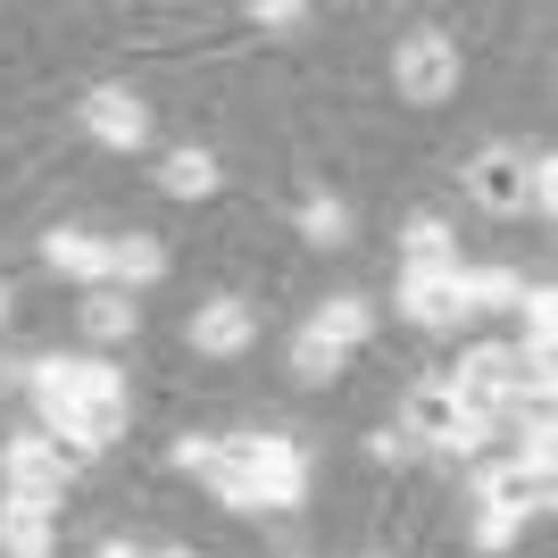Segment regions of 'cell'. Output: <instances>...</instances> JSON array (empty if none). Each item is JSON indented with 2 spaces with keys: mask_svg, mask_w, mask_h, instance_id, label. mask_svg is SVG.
Wrapping results in <instances>:
<instances>
[{
  "mask_svg": "<svg viewBox=\"0 0 558 558\" xmlns=\"http://www.w3.org/2000/svg\"><path fill=\"white\" fill-rule=\"evenodd\" d=\"M450 400H459L466 417H500L517 400V350H500V342H484V350H466L459 359V375H450Z\"/></svg>",
  "mask_w": 558,
  "mask_h": 558,
  "instance_id": "3957f363",
  "label": "cell"
},
{
  "mask_svg": "<svg viewBox=\"0 0 558 558\" xmlns=\"http://www.w3.org/2000/svg\"><path fill=\"white\" fill-rule=\"evenodd\" d=\"M509 542H517V517H500V509L475 517V550H509Z\"/></svg>",
  "mask_w": 558,
  "mask_h": 558,
  "instance_id": "cb8c5ba5",
  "label": "cell"
},
{
  "mask_svg": "<svg viewBox=\"0 0 558 558\" xmlns=\"http://www.w3.org/2000/svg\"><path fill=\"white\" fill-rule=\"evenodd\" d=\"M0 317H9V292H0Z\"/></svg>",
  "mask_w": 558,
  "mask_h": 558,
  "instance_id": "f546056e",
  "label": "cell"
},
{
  "mask_svg": "<svg viewBox=\"0 0 558 558\" xmlns=\"http://www.w3.org/2000/svg\"><path fill=\"white\" fill-rule=\"evenodd\" d=\"M0 475H9V492H25V500H59V442L50 434H17V442L0 450Z\"/></svg>",
  "mask_w": 558,
  "mask_h": 558,
  "instance_id": "52a82bcc",
  "label": "cell"
},
{
  "mask_svg": "<svg viewBox=\"0 0 558 558\" xmlns=\"http://www.w3.org/2000/svg\"><path fill=\"white\" fill-rule=\"evenodd\" d=\"M226 442H209V434H184V442H175V466H184V475H209V459Z\"/></svg>",
  "mask_w": 558,
  "mask_h": 558,
  "instance_id": "d4e9b609",
  "label": "cell"
},
{
  "mask_svg": "<svg viewBox=\"0 0 558 558\" xmlns=\"http://www.w3.org/2000/svg\"><path fill=\"white\" fill-rule=\"evenodd\" d=\"M251 342H258V317L242 301H209L192 317V350H209V359H242Z\"/></svg>",
  "mask_w": 558,
  "mask_h": 558,
  "instance_id": "30bf717a",
  "label": "cell"
},
{
  "mask_svg": "<svg viewBox=\"0 0 558 558\" xmlns=\"http://www.w3.org/2000/svg\"><path fill=\"white\" fill-rule=\"evenodd\" d=\"M159 276H167V251L150 242V233H117V242H109V283H117V292L159 283Z\"/></svg>",
  "mask_w": 558,
  "mask_h": 558,
  "instance_id": "5bb4252c",
  "label": "cell"
},
{
  "mask_svg": "<svg viewBox=\"0 0 558 558\" xmlns=\"http://www.w3.org/2000/svg\"><path fill=\"white\" fill-rule=\"evenodd\" d=\"M375 459H384V466H400V459H409V434H400V425H384V434H375Z\"/></svg>",
  "mask_w": 558,
  "mask_h": 558,
  "instance_id": "4316f807",
  "label": "cell"
},
{
  "mask_svg": "<svg viewBox=\"0 0 558 558\" xmlns=\"http://www.w3.org/2000/svg\"><path fill=\"white\" fill-rule=\"evenodd\" d=\"M292 375H301V384H333V375H342V350H333L326 333H301V342H292Z\"/></svg>",
  "mask_w": 558,
  "mask_h": 558,
  "instance_id": "44dd1931",
  "label": "cell"
},
{
  "mask_svg": "<svg viewBox=\"0 0 558 558\" xmlns=\"http://www.w3.org/2000/svg\"><path fill=\"white\" fill-rule=\"evenodd\" d=\"M392 84L400 100H450L459 93V43L450 34H409L392 50Z\"/></svg>",
  "mask_w": 558,
  "mask_h": 558,
  "instance_id": "277c9868",
  "label": "cell"
},
{
  "mask_svg": "<svg viewBox=\"0 0 558 558\" xmlns=\"http://www.w3.org/2000/svg\"><path fill=\"white\" fill-rule=\"evenodd\" d=\"M400 308H409V326H459V258H409Z\"/></svg>",
  "mask_w": 558,
  "mask_h": 558,
  "instance_id": "5b68a950",
  "label": "cell"
},
{
  "mask_svg": "<svg viewBox=\"0 0 558 558\" xmlns=\"http://www.w3.org/2000/svg\"><path fill=\"white\" fill-rule=\"evenodd\" d=\"M159 558H192V550H159Z\"/></svg>",
  "mask_w": 558,
  "mask_h": 558,
  "instance_id": "f1b7e54d",
  "label": "cell"
},
{
  "mask_svg": "<svg viewBox=\"0 0 558 558\" xmlns=\"http://www.w3.org/2000/svg\"><path fill=\"white\" fill-rule=\"evenodd\" d=\"M43 258H50V267H59V276L93 283V292H100V283H109V242H100V233H75V226H59V233H50V242H43Z\"/></svg>",
  "mask_w": 558,
  "mask_h": 558,
  "instance_id": "7c38bea8",
  "label": "cell"
},
{
  "mask_svg": "<svg viewBox=\"0 0 558 558\" xmlns=\"http://www.w3.org/2000/svg\"><path fill=\"white\" fill-rule=\"evenodd\" d=\"M525 276L517 267H459V317H492V308H517Z\"/></svg>",
  "mask_w": 558,
  "mask_h": 558,
  "instance_id": "4fadbf2b",
  "label": "cell"
},
{
  "mask_svg": "<svg viewBox=\"0 0 558 558\" xmlns=\"http://www.w3.org/2000/svg\"><path fill=\"white\" fill-rule=\"evenodd\" d=\"M251 17H258V25H276V34H283V25H301V17H308V9H301V0H258Z\"/></svg>",
  "mask_w": 558,
  "mask_h": 558,
  "instance_id": "484cf974",
  "label": "cell"
},
{
  "mask_svg": "<svg viewBox=\"0 0 558 558\" xmlns=\"http://www.w3.org/2000/svg\"><path fill=\"white\" fill-rule=\"evenodd\" d=\"M100 558H142V550H100Z\"/></svg>",
  "mask_w": 558,
  "mask_h": 558,
  "instance_id": "83f0119b",
  "label": "cell"
},
{
  "mask_svg": "<svg viewBox=\"0 0 558 558\" xmlns=\"http://www.w3.org/2000/svg\"><path fill=\"white\" fill-rule=\"evenodd\" d=\"M466 192H475L492 217H517L525 209V159H517V150H484V159L466 167Z\"/></svg>",
  "mask_w": 558,
  "mask_h": 558,
  "instance_id": "9c48e42d",
  "label": "cell"
},
{
  "mask_svg": "<svg viewBox=\"0 0 558 558\" xmlns=\"http://www.w3.org/2000/svg\"><path fill=\"white\" fill-rule=\"evenodd\" d=\"M400 258H459V251H450V226H442V217H409Z\"/></svg>",
  "mask_w": 558,
  "mask_h": 558,
  "instance_id": "7402d4cb",
  "label": "cell"
},
{
  "mask_svg": "<svg viewBox=\"0 0 558 558\" xmlns=\"http://www.w3.org/2000/svg\"><path fill=\"white\" fill-rule=\"evenodd\" d=\"M400 434H425V442L450 450V459H475L492 425L466 417L459 400H450V384H417V392H409V409H400Z\"/></svg>",
  "mask_w": 558,
  "mask_h": 558,
  "instance_id": "7a4b0ae2",
  "label": "cell"
},
{
  "mask_svg": "<svg viewBox=\"0 0 558 558\" xmlns=\"http://www.w3.org/2000/svg\"><path fill=\"white\" fill-rule=\"evenodd\" d=\"M233 459L251 466V484H258L267 509H301V500H308V450L292 442V434H242Z\"/></svg>",
  "mask_w": 558,
  "mask_h": 558,
  "instance_id": "6da1fadb",
  "label": "cell"
},
{
  "mask_svg": "<svg viewBox=\"0 0 558 558\" xmlns=\"http://www.w3.org/2000/svg\"><path fill=\"white\" fill-rule=\"evenodd\" d=\"M517 317H525V359H550V333H558V292H550V283L517 292Z\"/></svg>",
  "mask_w": 558,
  "mask_h": 558,
  "instance_id": "ac0fdd59",
  "label": "cell"
},
{
  "mask_svg": "<svg viewBox=\"0 0 558 558\" xmlns=\"http://www.w3.org/2000/svg\"><path fill=\"white\" fill-rule=\"evenodd\" d=\"M308 333H326L333 350H359V342L375 333V308L359 301V292H333V301L317 308V317H308Z\"/></svg>",
  "mask_w": 558,
  "mask_h": 558,
  "instance_id": "9a60e30c",
  "label": "cell"
},
{
  "mask_svg": "<svg viewBox=\"0 0 558 558\" xmlns=\"http://www.w3.org/2000/svg\"><path fill=\"white\" fill-rule=\"evenodd\" d=\"M475 500H484V509H500V517H517V525H525V517L542 509V500H550V484H542V475H525V466H484V475H475Z\"/></svg>",
  "mask_w": 558,
  "mask_h": 558,
  "instance_id": "8fae6325",
  "label": "cell"
},
{
  "mask_svg": "<svg viewBox=\"0 0 558 558\" xmlns=\"http://www.w3.org/2000/svg\"><path fill=\"white\" fill-rule=\"evenodd\" d=\"M159 184H167V201H209L217 192V159L209 150H175V159L159 167Z\"/></svg>",
  "mask_w": 558,
  "mask_h": 558,
  "instance_id": "e0dca14e",
  "label": "cell"
},
{
  "mask_svg": "<svg viewBox=\"0 0 558 558\" xmlns=\"http://www.w3.org/2000/svg\"><path fill=\"white\" fill-rule=\"evenodd\" d=\"M517 466L550 484V466H558V442H550V409H534V425H525V450H517Z\"/></svg>",
  "mask_w": 558,
  "mask_h": 558,
  "instance_id": "603a6c76",
  "label": "cell"
},
{
  "mask_svg": "<svg viewBox=\"0 0 558 558\" xmlns=\"http://www.w3.org/2000/svg\"><path fill=\"white\" fill-rule=\"evenodd\" d=\"M301 233L317 242V251H342V242H350V209L333 201V192H317V201L301 209Z\"/></svg>",
  "mask_w": 558,
  "mask_h": 558,
  "instance_id": "ffe728a7",
  "label": "cell"
},
{
  "mask_svg": "<svg viewBox=\"0 0 558 558\" xmlns=\"http://www.w3.org/2000/svg\"><path fill=\"white\" fill-rule=\"evenodd\" d=\"M209 492L226 500V509H267V500H258V484H251V466L233 459V442H226V450L209 459Z\"/></svg>",
  "mask_w": 558,
  "mask_h": 558,
  "instance_id": "d6986e66",
  "label": "cell"
},
{
  "mask_svg": "<svg viewBox=\"0 0 558 558\" xmlns=\"http://www.w3.org/2000/svg\"><path fill=\"white\" fill-rule=\"evenodd\" d=\"M134 326H142V308L117 292V283H100L93 301H84V333L93 342H134Z\"/></svg>",
  "mask_w": 558,
  "mask_h": 558,
  "instance_id": "2e32d148",
  "label": "cell"
},
{
  "mask_svg": "<svg viewBox=\"0 0 558 558\" xmlns=\"http://www.w3.org/2000/svg\"><path fill=\"white\" fill-rule=\"evenodd\" d=\"M84 125H93L100 150H142V142H150V109H142L125 84H100V93L84 100Z\"/></svg>",
  "mask_w": 558,
  "mask_h": 558,
  "instance_id": "8992f818",
  "label": "cell"
},
{
  "mask_svg": "<svg viewBox=\"0 0 558 558\" xmlns=\"http://www.w3.org/2000/svg\"><path fill=\"white\" fill-rule=\"evenodd\" d=\"M50 509H59V500H25V492H9V500H0V550H9V558H50V550H59Z\"/></svg>",
  "mask_w": 558,
  "mask_h": 558,
  "instance_id": "ba28073f",
  "label": "cell"
}]
</instances>
